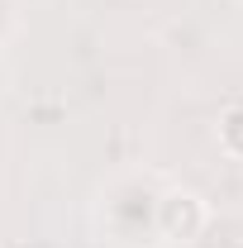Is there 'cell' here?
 I'll return each instance as SVG.
<instances>
[{
    "instance_id": "obj_1",
    "label": "cell",
    "mask_w": 243,
    "mask_h": 248,
    "mask_svg": "<svg viewBox=\"0 0 243 248\" xmlns=\"http://www.w3.org/2000/svg\"><path fill=\"white\" fill-rule=\"evenodd\" d=\"M157 205H162V191L152 186V177H120V182L105 191V205L100 215L110 224V234L120 244H143V234H157Z\"/></svg>"
},
{
    "instance_id": "obj_2",
    "label": "cell",
    "mask_w": 243,
    "mask_h": 248,
    "mask_svg": "<svg viewBox=\"0 0 243 248\" xmlns=\"http://www.w3.org/2000/svg\"><path fill=\"white\" fill-rule=\"evenodd\" d=\"M19 0H0V43H10L15 33H19Z\"/></svg>"
},
{
    "instance_id": "obj_3",
    "label": "cell",
    "mask_w": 243,
    "mask_h": 248,
    "mask_svg": "<svg viewBox=\"0 0 243 248\" xmlns=\"http://www.w3.org/2000/svg\"><path fill=\"white\" fill-rule=\"evenodd\" d=\"M5 81H10V77H5V62H0V95H5Z\"/></svg>"
}]
</instances>
